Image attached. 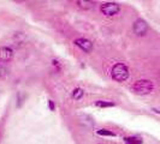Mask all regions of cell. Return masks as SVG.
<instances>
[{
    "label": "cell",
    "instance_id": "cell-1",
    "mask_svg": "<svg viewBox=\"0 0 160 144\" xmlns=\"http://www.w3.org/2000/svg\"><path fill=\"white\" fill-rule=\"evenodd\" d=\"M111 76L116 82H124L129 78V69L125 64L118 63L112 67Z\"/></svg>",
    "mask_w": 160,
    "mask_h": 144
},
{
    "label": "cell",
    "instance_id": "cell-2",
    "mask_svg": "<svg viewBox=\"0 0 160 144\" xmlns=\"http://www.w3.org/2000/svg\"><path fill=\"white\" fill-rule=\"evenodd\" d=\"M154 85L151 80L148 79H140L136 80L132 84V91L137 95H147L153 90Z\"/></svg>",
    "mask_w": 160,
    "mask_h": 144
},
{
    "label": "cell",
    "instance_id": "cell-3",
    "mask_svg": "<svg viewBox=\"0 0 160 144\" xmlns=\"http://www.w3.org/2000/svg\"><path fill=\"white\" fill-rule=\"evenodd\" d=\"M100 11L105 16H114L120 11V6L117 2H105L100 6Z\"/></svg>",
    "mask_w": 160,
    "mask_h": 144
},
{
    "label": "cell",
    "instance_id": "cell-4",
    "mask_svg": "<svg viewBox=\"0 0 160 144\" xmlns=\"http://www.w3.org/2000/svg\"><path fill=\"white\" fill-rule=\"evenodd\" d=\"M132 29L137 36H144L148 31V25L143 19H137L132 25Z\"/></svg>",
    "mask_w": 160,
    "mask_h": 144
},
{
    "label": "cell",
    "instance_id": "cell-5",
    "mask_svg": "<svg viewBox=\"0 0 160 144\" xmlns=\"http://www.w3.org/2000/svg\"><path fill=\"white\" fill-rule=\"evenodd\" d=\"M73 43H75L77 47H80L83 52H86V53H90L92 49H93V43H92V41H89L88 39H83V37L76 39V40L73 41Z\"/></svg>",
    "mask_w": 160,
    "mask_h": 144
},
{
    "label": "cell",
    "instance_id": "cell-6",
    "mask_svg": "<svg viewBox=\"0 0 160 144\" xmlns=\"http://www.w3.org/2000/svg\"><path fill=\"white\" fill-rule=\"evenodd\" d=\"M13 56V50L10 47H0V60L8 61Z\"/></svg>",
    "mask_w": 160,
    "mask_h": 144
},
{
    "label": "cell",
    "instance_id": "cell-7",
    "mask_svg": "<svg viewBox=\"0 0 160 144\" xmlns=\"http://www.w3.org/2000/svg\"><path fill=\"white\" fill-rule=\"evenodd\" d=\"M77 5L81 8H83V10H89V8H92L95 5V2L94 1H89V0H78Z\"/></svg>",
    "mask_w": 160,
    "mask_h": 144
},
{
    "label": "cell",
    "instance_id": "cell-8",
    "mask_svg": "<svg viewBox=\"0 0 160 144\" xmlns=\"http://www.w3.org/2000/svg\"><path fill=\"white\" fill-rule=\"evenodd\" d=\"M95 106L100 107V108H106V107H114L116 104L114 102H111V101H102V100H99L95 102Z\"/></svg>",
    "mask_w": 160,
    "mask_h": 144
},
{
    "label": "cell",
    "instance_id": "cell-9",
    "mask_svg": "<svg viewBox=\"0 0 160 144\" xmlns=\"http://www.w3.org/2000/svg\"><path fill=\"white\" fill-rule=\"evenodd\" d=\"M83 95H84V91H83V89H81V88L73 89V91H72V97H73L75 100H80V98L83 97Z\"/></svg>",
    "mask_w": 160,
    "mask_h": 144
},
{
    "label": "cell",
    "instance_id": "cell-10",
    "mask_svg": "<svg viewBox=\"0 0 160 144\" xmlns=\"http://www.w3.org/2000/svg\"><path fill=\"white\" fill-rule=\"evenodd\" d=\"M96 133L99 136H108V137H116V133L110 131V130H106V128H101V130H98Z\"/></svg>",
    "mask_w": 160,
    "mask_h": 144
},
{
    "label": "cell",
    "instance_id": "cell-11",
    "mask_svg": "<svg viewBox=\"0 0 160 144\" xmlns=\"http://www.w3.org/2000/svg\"><path fill=\"white\" fill-rule=\"evenodd\" d=\"M124 141L129 144H141L142 143V139L140 137H127L124 138Z\"/></svg>",
    "mask_w": 160,
    "mask_h": 144
},
{
    "label": "cell",
    "instance_id": "cell-12",
    "mask_svg": "<svg viewBox=\"0 0 160 144\" xmlns=\"http://www.w3.org/2000/svg\"><path fill=\"white\" fill-rule=\"evenodd\" d=\"M48 104H49L51 111H54V103H53V101H52V100H49V101H48Z\"/></svg>",
    "mask_w": 160,
    "mask_h": 144
},
{
    "label": "cell",
    "instance_id": "cell-13",
    "mask_svg": "<svg viewBox=\"0 0 160 144\" xmlns=\"http://www.w3.org/2000/svg\"><path fill=\"white\" fill-rule=\"evenodd\" d=\"M127 144H129V143H127Z\"/></svg>",
    "mask_w": 160,
    "mask_h": 144
}]
</instances>
